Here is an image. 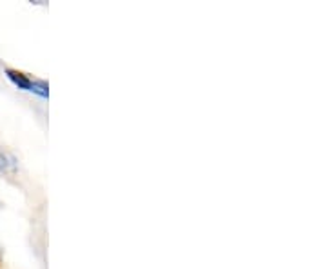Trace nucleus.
I'll return each mask as SVG.
<instances>
[{
    "label": "nucleus",
    "mask_w": 327,
    "mask_h": 269,
    "mask_svg": "<svg viewBox=\"0 0 327 269\" xmlns=\"http://www.w3.org/2000/svg\"><path fill=\"white\" fill-rule=\"evenodd\" d=\"M7 77L13 80L20 89H24V91H33V93H38L42 95V96H48V86L44 82H33L26 75H22L18 71H11V69L7 71Z\"/></svg>",
    "instance_id": "f257e3e1"
}]
</instances>
